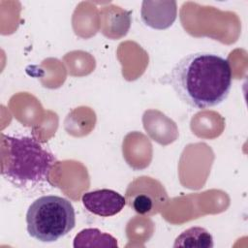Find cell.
<instances>
[{"mask_svg":"<svg viewBox=\"0 0 248 248\" xmlns=\"http://www.w3.org/2000/svg\"><path fill=\"white\" fill-rule=\"evenodd\" d=\"M126 204L142 216L160 213L169 202L164 185L150 176H140L131 181L125 193Z\"/></svg>","mask_w":248,"mask_h":248,"instance_id":"cell-4","label":"cell"},{"mask_svg":"<svg viewBox=\"0 0 248 248\" xmlns=\"http://www.w3.org/2000/svg\"><path fill=\"white\" fill-rule=\"evenodd\" d=\"M2 144L1 174L9 181L20 186L48 181L56 158L37 140L2 135Z\"/></svg>","mask_w":248,"mask_h":248,"instance_id":"cell-2","label":"cell"},{"mask_svg":"<svg viewBox=\"0 0 248 248\" xmlns=\"http://www.w3.org/2000/svg\"><path fill=\"white\" fill-rule=\"evenodd\" d=\"M73 246L80 247H118L117 240L112 235L98 229H83L74 238Z\"/></svg>","mask_w":248,"mask_h":248,"instance_id":"cell-7","label":"cell"},{"mask_svg":"<svg viewBox=\"0 0 248 248\" xmlns=\"http://www.w3.org/2000/svg\"><path fill=\"white\" fill-rule=\"evenodd\" d=\"M165 78L183 103L197 109H205L228 98L232 73L227 58L198 51L182 57Z\"/></svg>","mask_w":248,"mask_h":248,"instance_id":"cell-1","label":"cell"},{"mask_svg":"<svg viewBox=\"0 0 248 248\" xmlns=\"http://www.w3.org/2000/svg\"><path fill=\"white\" fill-rule=\"evenodd\" d=\"M76 226L72 202L59 196L47 195L35 200L26 212L28 234L41 242H54Z\"/></svg>","mask_w":248,"mask_h":248,"instance_id":"cell-3","label":"cell"},{"mask_svg":"<svg viewBox=\"0 0 248 248\" xmlns=\"http://www.w3.org/2000/svg\"><path fill=\"white\" fill-rule=\"evenodd\" d=\"M81 202L86 210L101 217L116 215L126 205L125 197L110 189H100L84 193L81 197Z\"/></svg>","mask_w":248,"mask_h":248,"instance_id":"cell-5","label":"cell"},{"mask_svg":"<svg viewBox=\"0 0 248 248\" xmlns=\"http://www.w3.org/2000/svg\"><path fill=\"white\" fill-rule=\"evenodd\" d=\"M173 247L212 248L213 237L211 233L202 227H191L183 231L174 240Z\"/></svg>","mask_w":248,"mask_h":248,"instance_id":"cell-8","label":"cell"},{"mask_svg":"<svg viewBox=\"0 0 248 248\" xmlns=\"http://www.w3.org/2000/svg\"><path fill=\"white\" fill-rule=\"evenodd\" d=\"M177 8L174 1H143L141 19L145 25L164 30L172 25L176 19Z\"/></svg>","mask_w":248,"mask_h":248,"instance_id":"cell-6","label":"cell"}]
</instances>
